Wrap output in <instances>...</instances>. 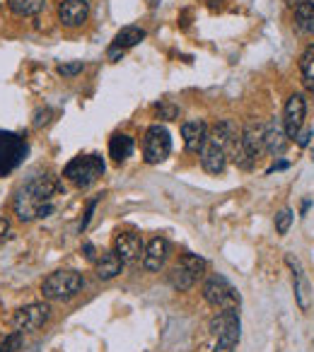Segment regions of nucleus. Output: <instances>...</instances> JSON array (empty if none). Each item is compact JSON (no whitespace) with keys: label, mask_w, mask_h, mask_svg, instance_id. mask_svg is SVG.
Instances as JSON below:
<instances>
[{"label":"nucleus","mask_w":314,"mask_h":352,"mask_svg":"<svg viewBox=\"0 0 314 352\" xmlns=\"http://www.w3.org/2000/svg\"><path fill=\"white\" fill-rule=\"evenodd\" d=\"M61 188L63 186H61L56 176H32L15 196V215L22 222H32L36 217H49L54 212V198L61 193Z\"/></svg>","instance_id":"1"},{"label":"nucleus","mask_w":314,"mask_h":352,"mask_svg":"<svg viewBox=\"0 0 314 352\" xmlns=\"http://www.w3.org/2000/svg\"><path fill=\"white\" fill-rule=\"evenodd\" d=\"M85 287V278L78 270H56L41 283V294L51 302H68Z\"/></svg>","instance_id":"2"},{"label":"nucleus","mask_w":314,"mask_h":352,"mask_svg":"<svg viewBox=\"0 0 314 352\" xmlns=\"http://www.w3.org/2000/svg\"><path fill=\"white\" fill-rule=\"evenodd\" d=\"M208 328H211V333L218 340L213 352H235L237 342H240V331H242L237 309H222V311H218L216 316L211 318Z\"/></svg>","instance_id":"3"},{"label":"nucleus","mask_w":314,"mask_h":352,"mask_svg":"<svg viewBox=\"0 0 314 352\" xmlns=\"http://www.w3.org/2000/svg\"><path fill=\"white\" fill-rule=\"evenodd\" d=\"M104 174V160L99 155H83L68 162L63 169V176L68 182H73L78 188H90L92 184L99 182V176Z\"/></svg>","instance_id":"4"},{"label":"nucleus","mask_w":314,"mask_h":352,"mask_svg":"<svg viewBox=\"0 0 314 352\" xmlns=\"http://www.w3.org/2000/svg\"><path fill=\"white\" fill-rule=\"evenodd\" d=\"M206 268H208V263L201 258V256L184 254L182 258H179V263L169 270L167 280H169V285H172L174 289H179V292H187V289H191L193 285L198 283V278L206 273Z\"/></svg>","instance_id":"5"},{"label":"nucleus","mask_w":314,"mask_h":352,"mask_svg":"<svg viewBox=\"0 0 314 352\" xmlns=\"http://www.w3.org/2000/svg\"><path fill=\"white\" fill-rule=\"evenodd\" d=\"M172 152V135L163 123H152L143 138V160L147 164H160Z\"/></svg>","instance_id":"6"},{"label":"nucleus","mask_w":314,"mask_h":352,"mask_svg":"<svg viewBox=\"0 0 314 352\" xmlns=\"http://www.w3.org/2000/svg\"><path fill=\"white\" fill-rule=\"evenodd\" d=\"M203 299H206L211 307L216 309H237L240 307V292L230 285V280L222 278V275H211V278L203 283Z\"/></svg>","instance_id":"7"},{"label":"nucleus","mask_w":314,"mask_h":352,"mask_svg":"<svg viewBox=\"0 0 314 352\" xmlns=\"http://www.w3.org/2000/svg\"><path fill=\"white\" fill-rule=\"evenodd\" d=\"M49 316H51L49 304L36 302V304H27V307H22L20 311L15 314L12 323H15L17 331L32 333V331H39V328L44 326L46 321H49Z\"/></svg>","instance_id":"8"},{"label":"nucleus","mask_w":314,"mask_h":352,"mask_svg":"<svg viewBox=\"0 0 314 352\" xmlns=\"http://www.w3.org/2000/svg\"><path fill=\"white\" fill-rule=\"evenodd\" d=\"M304 116H307V99H304V94H300V92L290 94L283 109V126L290 138H295L302 131Z\"/></svg>","instance_id":"9"},{"label":"nucleus","mask_w":314,"mask_h":352,"mask_svg":"<svg viewBox=\"0 0 314 352\" xmlns=\"http://www.w3.org/2000/svg\"><path fill=\"white\" fill-rule=\"evenodd\" d=\"M114 251L123 263H136L145 254V246H143L140 234H136V232H116L114 234Z\"/></svg>","instance_id":"10"},{"label":"nucleus","mask_w":314,"mask_h":352,"mask_svg":"<svg viewBox=\"0 0 314 352\" xmlns=\"http://www.w3.org/2000/svg\"><path fill=\"white\" fill-rule=\"evenodd\" d=\"M27 145L12 133H0V171H10L25 157Z\"/></svg>","instance_id":"11"},{"label":"nucleus","mask_w":314,"mask_h":352,"mask_svg":"<svg viewBox=\"0 0 314 352\" xmlns=\"http://www.w3.org/2000/svg\"><path fill=\"white\" fill-rule=\"evenodd\" d=\"M288 133H285V126H283V118H273L264 126V145H266V152L271 157H280L285 150H288L290 140H288Z\"/></svg>","instance_id":"12"},{"label":"nucleus","mask_w":314,"mask_h":352,"mask_svg":"<svg viewBox=\"0 0 314 352\" xmlns=\"http://www.w3.org/2000/svg\"><path fill=\"white\" fill-rule=\"evenodd\" d=\"M198 157H201V166L208 171V174H222V171H225V166H227V150L218 145L216 140H211V138H208L206 145L201 147Z\"/></svg>","instance_id":"13"},{"label":"nucleus","mask_w":314,"mask_h":352,"mask_svg":"<svg viewBox=\"0 0 314 352\" xmlns=\"http://www.w3.org/2000/svg\"><path fill=\"white\" fill-rule=\"evenodd\" d=\"M167 256H169V241L163 239V236H155V239L145 246L143 268H145L147 273H160L163 265L167 263Z\"/></svg>","instance_id":"14"},{"label":"nucleus","mask_w":314,"mask_h":352,"mask_svg":"<svg viewBox=\"0 0 314 352\" xmlns=\"http://www.w3.org/2000/svg\"><path fill=\"white\" fill-rule=\"evenodd\" d=\"M90 17V3L87 0H63L59 6V20L65 27H80Z\"/></svg>","instance_id":"15"},{"label":"nucleus","mask_w":314,"mask_h":352,"mask_svg":"<svg viewBox=\"0 0 314 352\" xmlns=\"http://www.w3.org/2000/svg\"><path fill=\"white\" fill-rule=\"evenodd\" d=\"M285 263L293 268L295 299H297L300 309H302V311H307L309 304H312V292H309V283H307V278H304V273H302V265H300L297 261L293 258V256H288V258H285Z\"/></svg>","instance_id":"16"},{"label":"nucleus","mask_w":314,"mask_h":352,"mask_svg":"<svg viewBox=\"0 0 314 352\" xmlns=\"http://www.w3.org/2000/svg\"><path fill=\"white\" fill-rule=\"evenodd\" d=\"M208 126L206 121H187L182 126V138H184V145H187L189 152H201V147L206 145L208 140Z\"/></svg>","instance_id":"17"},{"label":"nucleus","mask_w":314,"mask_h":352,"mask_svg":"<svg viewBox=\"0 0 314 352\" xmlns=\"http://www.w3.org/2000/svg\"><path fill=\"white\" fill-rule=\"evenodd\" d=\"M242 145H244L247 155L251 160H259L261 155L266 152V145H264V126L261 123H249V126L242 131Z\"/></svg>","instance_id":"18"},{"label":"nucleus","mask_w":314,"mask_h":352,"mask_svg":"<svg viewBox=\"0 0 314 352\" xmlns=\"http://www.w3.org/2000/svg\"><path fill=\"white\" fill-rule=\"evenodd\" d=\"M208 138H211V140H216L218 145L225 147V150L230 152V147L242 138V131L237 128L235 121H230V118H222V121H218L216 126H213V131H211V135H208Z\"/></svg>","instance_id":"19"},{"label":"nucleus","mask_w":314,"mask_h":352,"mask_svg":"<svg viewBox=\"0 0 314 352\" xmlns=\"http://www.w3.org/2000/svg\"><path fill=\"white\" fill-rule=\"evenodd\" d=\"M121 268L123 261L116 256V251H104V254H99L97 263H94V273H97L99 280L116 278V275H121Z\"/></svg>","instance_id":"20"},{"label":"nucleus","mask_w":314,"mask_h":352,"mask_svg":"<svg viewBox=\"0 0 314 352\" xmlns=\"http://www.w3.org/2000/svg\"><path fill=\"white\" fill-rule=\"evenodd\" d=\"M143 39H145V30H140V27H136V25H128V27H123V30H118V34L114 36L112 49H118V51L133 49V46H138Z\"/></svg>","instance_id":"21"},{"label":"nucleus","mask_w":314,"mask_h":352,"mask_svg":"<svg viewBox=\"0 0 314 352\" xmlns=\"http://www.w3.org/2000/svg\"><path fill=\"white\" fill-rule=\"evenodd\" d=\"M131 155H133V138L123 135V133H116V135L109 140V157H112L116 164H121V162H126Z\"/></svg>","instance_id":"22"},{"label":"nucleus","mask_w":314,"mask_h":352,"mask_svg":"<svg viewBox=\"0 0 314 352\" xmlns=\"http://www.w3.org/2000/svg\"><path fill=\"white\" fill-rule=\"evenodd\" d=\"M300 75H302V85L314 92V44H307L300 56Z\"/></svg>","instance_id":"23"},{"label":"nucleus","mask_w":314,"mask_h":352,"mask_svg":"<svg viewBox=\"0 0 314 352\" xmlns=\"http://www.w3.org/2000/svg\"><path fill=\"white\" fill-rule=\"evenodd\" d=\"M295 22L304 34L314 36V3L312 0H302L297 8H295Z\"/></svg>","instance_id":"24"},{"label":"nucleus","mask_w":314,"mask_h":352,"mask_svg":"<svg viewBox=\"0 0 314 352\" xmlns=\"http://www.w3.org/2000/svg\"><path fill=\"white\" fill-rule=\"evenodd\" d=\"M8 8L20 17H34L46 8V0H8Z\"/></svg>","instance_id":"25"},{"label":"nucleus","mask_w":314,"mask_h":352,"mask_svg":"<svg viewBox=\"0 0 314 352\" xmlns=\"http://www.w3.org/2000/svg\"><path fill=\"white\" fill-rule=\"evenodd\" d=\"M155 111H157V118H163V121H174V118H179V107H174V104H169V102L157 104Z\"/></svg>","instance_id":"26"},{"label":"nucleus","mask_w":314,"mask_h":352,"mask_svg":"<svg viewBox=\"0 0 314 352\" xmlns=\"http://www.w3.org/2000/svg\"><path fill=\"white\" fill-rule=\"evenodd\" d=\"M290 225H293V210H280L278 215H275V232L278 234H288V230H290Z\"/></svg>","instance_id":"27"},{"label":"nucleus","mask_w":314,"mask_h":352,"mask_svg":"<svg viewBox=\"0 0 314 352\" xmlns=\"http://www.w3.org/2000/svg\"><path fill=\"white\" fill-rule=\"evenodd\" d=\"M83 60H70V63H61L59 65V75H63V78H75V75L83 73Z\"/></svg>","instance_id":"28"},{"label":"nucleus","mask_w":314,"mask_h":352,"mask_svg":"<svg viewBox=\"0 0 314 352\" xmlns=\"http://www.w3.org/2000/svg\"><path fill=\"white\" fill-rule=\"evenodd\" d=\"M22 345V331H15L12 336H8L6 340L0 342V352H15Z\"/></svg>","instance_id":"29"},{"label":"nucleus","mask_w":314,"mask_h":352,"mask_svg":"<svg viewBox=\"0 0 314 352\" xmlns=\"http://www.w3.org/2000/svg\"><path fill=\"white\" fill-rule=\"evenodd\" d=\"M83 254H85V258H87V261H92V263H97L99 256H97V251H94V246L90 244V241H85V244H83Z\"/></svg>","instance_id":"30"},{"label":"nucleus","mask_w":314,"mask_h":352,"mask_svg":"<svg viewBox=\"0 0 314 352\" xmlns=\"http://www.w3.org/2000/svg\"><path fill=\"white\" fill-rule=\"evenodd\" d=\"M94 208H97V201H92V203H90V206H87V212H85L83 222H80V232H85V230H87V225H90V217H92Z\"/></svg>","instance_id":"31"},{"label":"nucleus","mask_w":314,"mask_h":352,"mask_svg":"<svg viewBox=\"0 0 314 352\" xmlns=\"http://www.w3.org/2000/svg\"><path fill=\"white\" fill-rule=\"evenodd\" d=\"M309 138H312V131H300L297 135H295V142H297L300 147H307L309 145Z\"/></svg>","instance_id":"32"},{"label":"nucleus","mask_w":314,"mask_h":352,"mask_svg":"<svg viewBox=\"0 0 314 352\" xmlns=\"http://www.w3.org/2000/svg\"><path fill=\"white\" fill-rule=\"evenodd\" d=\"M8 230H10L8 220H6V217H0V236H6V234H8Z\"/></svg>","instance_id":"33"},{"label":"nucleus","mask_w":314,"mask_h":352,"mask_svg":"<svg viewBox=\"0 0 314 352\" xmlns=\"http://www.w3.org/2000/svg\"><path fill=\"white\" fill-rule=\"evenodd\" d=\"M283 3H285L288 8H293V10H295V8H297L300 3H302V0H283Z\"/></svg>","instance_id":"34"}]
</instances>
